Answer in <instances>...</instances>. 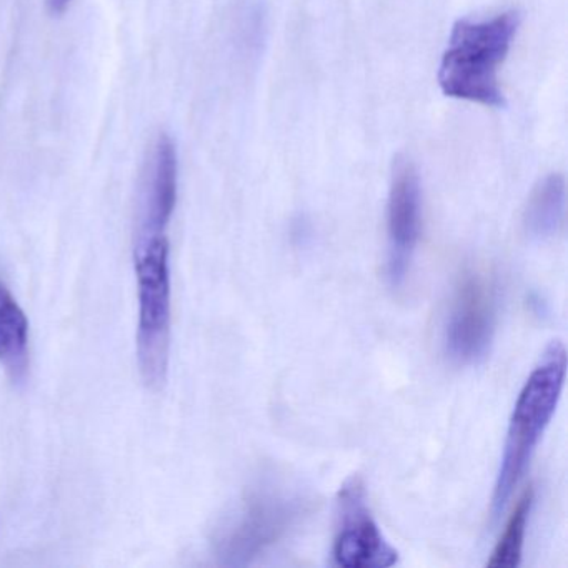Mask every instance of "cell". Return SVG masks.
<instances>
[{"instance_id":"9","label":"cell","mask_w":568,"mask_h":568,"mask_svg":"<svg viewBox=\"0 0 568 568\" xmlns=\"http://www.w3.org/2000/svg\"><path fill=\"white\" fill-rule=\"evenodd\" d=\"M564 221L565 179L561 174H550L531 191L524 212V227L531 239L545 241L558 234Z\"/></svg>"},{"instance_id":"5","label":"cell","mask_w":568,"mask_h":568,"mask_svg":"<svg viewBox=\"0 0 568 568\" xmlns=\"http://www.w3.org/2000/svg\"><path fill=\"white\" fill-rule=\"evenodd\" d=\"M497 322V292L480 271L458 277L445 322V351L462 365L477 364L490 351Z\"/></svg>"},{"instance_id":"7","label":"cell","mask_w":568,"mask_h":568,"mask_svg":"<svg viewBox=\"0 0 568 568\" xmlns=\"http://www.w3.org/2000/svg\"><path fill=\"white\" fill-rule=\"evenodd\" d=\"M422 231L420 178L414 162L398 155L392 169L387 204V277L402 287L414 262Z\"/></svg>"},{"instance_id":"6","label":"cell","mask_w":568,"mask_h":568,"mask_svg":"<svg viewBox=\"0 0 568 568\" xmlns=\"http://www.w3.org/2000/svg\"><path fill=\"white\" fill-rule=\"evenodd\" d=\"M335 508L334 558L345 568H385L398 554L372 517L364 480L352 475L342 484Z\"/></svg>"},{"instance_id":"11","label":"cell","mask_w":568,"mask_h":568,"mask_svg":"<svg viewBox=\"0 0 568 568\" xmlns=\"http://www.w3.org/2000/svg\"><path fill=\"white\" fill-rule=\"evenodd\" d=\"M72 2L74 0H45V6H48L49 14L52 18H61L68 12V9L71 8Z\"/></svg>"},{"instance_id":"10","label":"cell","mask_w":568,"mask_h":568,"mask_svg":"<svg viewBox=\"0 0 568 568\" xmlns=\"http://www.w3.org/2000/svg\"><path fill=\"white\" fill-rule=\"evenodd\" d=\"M531 505H534V490L528 487V490H525L524 495L518 498L517 505L505 525L504 535L495 545L490 560L487 561L488 567L514 568L520 564Z\"/></svg>"},{"instance_id":"4","label":"cell","mask_w":568,"mask_h":568,"mask_svg":"<svg viewBox=\"0 0 568 568\" xmlns=\"http://www.w3.org/2000/svg\"><path fill=\"white\" fill-rule=\"evenodd\" d=\"M308 508L297 488L274 481L247 490L237 507L215 528L214 554L225 567H247L281 541Z\"/></svg>"},{"instance_id":"8","label":"cell","mask_w":568,"mask_h":568,"mask_svg":"<svg viewBox=\"0 0 568 568\" xmlns=\"http://www.w3.org/2000/svg\"><path fill=\"white\" fill-rule=\"evenodd\" d=\"M0 367L14 385L28 382L31 368L29 321L14 295L0 282Z\"/></svg>"},{"instance_id":"1","label":"cell","mask_w":568,"mask_h":568,"mask_svg":"<svg viewBox=\"0 0 568 568\" xmlns=\"http://www.w3.org/2000/svg\"><path fill=\"white\" fill-rule=\"evenodd\" d=\"M521 24L518 11L484 21L462 19L452 28L438 68V85L447 98L488 109H505L498 71L507 59Z\"/></svg>"},{"instance_id":"3","label":"cell","mask_w":568,"mask_h":568,"mask_svg":"<svg viewBox=\"0 0 568 568\" xmlns=\"http://www.w3.org/2000/svg\"><path fill=\"white\" fill-rule=\"evenodd\" d=\"M138 362L151 390L164 387L171 358L172 288L168 232L135 231Z\"/></svg>"},{"instance_id":"2","label":"cell","mask_w":568,"mask_h":568,"mask_svg":"<svg viewBox=\"0 0 568 568\" xmlns=\"http://www.w3.org/2000/svg\"><path fill=\"white\" fill-rule=\"evenodd\" d=\"M565 374L567 351L561 342H551L525 382L511 414L491 497L495 517L501 514L510 500L515 487L530 465L538 442L544 437L545 428L557 410L564 392Z\"/></svg>"}]
</instances>
